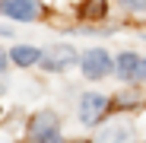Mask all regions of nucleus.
I'll list each match as a JSON object with an SVG mask.
<instances>
[{
	"instance_id": "423d86ee",
	"label": "nucleus",
	"mask_w": 146,
	"mask_h": 143,
	"mask_svg": "<svg viewBox=\"0 0 146 143\" xmlns=\"http://www.w3.org/2000/svg\"><path fill=\"white\" fill-rule=\"evenodd\" d=\"M140 57H133V54H121L117 57V76L121 80H133L137 73H140Z\"/></svg>"
},
{
	"instance_id": "39448f33",
	"label": "nucleus",
	"mask_w": 146,
	"mask_h": 143,
	"mask_svg": "<svg viewBox=\"0 0 146 143\" xmlns=\"http://www.w3.org/2000/svg\"><path fill=\"white\" fill-rule=\"evenodd\" d=\"M3 13L13 19H32L38 16V3L35 0H3Z\"/></svg>"
},
{
	"instance_id": "6e6552de",
	"label": "nucleus",
	"mask_w": 146,
	"mask_h": 143,
	"mask_svg": "<svg viewBox=\"0 0 146 143\" xmlns=\"http://www.w3.org/2000/svg\"><path fill=\"white\" fill-rule=\"evenodd\" d=\"M99 143H130V130H127V127H124V130L114 127V130L102 134V137H99Z\"/></svg>"
},
{
	"instance_id": "7ed1b4c3",
	"label": "nucleus",
	"mask_w": 146,
	"mask_h": 143,
	"mask_svg": "<svg viewBox=\"0 0 146 143\" xmlns=\"http://www.w3.org/2000/svg\"><path fill=\"white\" fill-rule=\"evenodd\" d=\"M105 108H108V99H105V95L86 92L83 102H80V118H83V124H95V121L105 114Z\"/></svg>"
},
{
	"instance_id": "1a4fd4ad",
	"label": "nucleus",
	"mask_w": 146,
	"mask_h": 143,
	"mask_svg": "<svg viewBox=\"0 0 146 143\" xmlns=\"http://www.w3.org/2000/svg\"><path fill=\"white\" fill-rule=\"evenodd\" d=\"M105 13V0H86L83 3V16L86 19H99Z\"/></svg>"
},
{
	"instance_id": "20e7f679",
	"label": "nucleus",
	"mask_w": 146,
	"mask_h": 143,
	"mask_svg": "<svg viewBox=\"0 0 146 143\" xmlns=\"http://www.w3.org/2000/svg\"><path fill=\"white\" fill-rule=\"evenodd\" d=\"M70 61H73V48H67V45H54L51 51H44V57H41L44 70H64Z\"/></svg>"
},
{
	"instance_id": "0eeeda50",
	"label": "nucleus",
	"mask_w": 146,
	"mask_h": 143,
	"mask_svg": "<svg viewBox=\"0 0 146 143\" xmlns=\"http://www.w3.org/2000/svg\"><path fill=\"white\" fill-rule=\"evenodd\" d=\"M35 61H41V54L35 51V48H29V45H19V48H13V64H19V67H29V64H35Z\"/></svg>"
},
{
	"instance_id": "f03ea898",
	"label": "nucleus",
	"mask_w": 146,
	"mask_h": 143,
	"mask_svg": "<svg viewBox=\"0 0 146 143\" xmlns=\"http://www.w3.org/2000/svg\"><path fill=\"white\" fill-rule=\"evenodd\" d=\"M108 70H111V61L102 48H92V51L83 54V76L99 80V76H108Z\"/></svg>"
},
{
	"instance_id": "9d476101",
	"label": "nucleus",
	"mask_w": 146,
	"mask_h": 143,
	"mask_svg": "<svg viewBox=\"0 0 146 143\" xmlns=\"http://www.w3.org/2000/svg\"><path fill=\"white\" fill-rule=\"evenodd\" d=\"M121 3H124L127 10H137V13H140V10H146V0H121Z\"/></svg>"
},
{
	"instance_id": "f257e3e1",
	"label": "nucleus",
	"mask_w": 146,
	"mask_h": 143,
	"mask_svg": "<svg viewBox=\"0 0 146 143\" xmlns=\"http://www.w3.org/2000/svg\"><path fill=\"white\" fill-rule=\"evenodd\" d=\"M29 134L35 143H64L60 140V127H57V118L51 111H38L29 124Z\"/></svg>"
},
{
	"instance_id": "9b49d317",
	"label": "nucleus",
	"mask_w": 146,
	"mask_h": 143,
	"mask_svg": "<svg viewBox=\"0 0 146 143\" xmlns=\"http://www.w3.org/2000/svg\"><path fill=\"white\" fill-rule=\"evenodd\" d=\"M140 76H146V61H143V64H140Z\"/></svg>"
}]
</instances>
